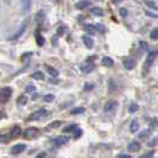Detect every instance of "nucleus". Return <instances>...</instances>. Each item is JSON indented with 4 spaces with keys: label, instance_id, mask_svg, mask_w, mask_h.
<instances>
[{
    "label": "nucleus",
    "instance_id": "6e6552de",
    "mask_svg": "<svg viewBox=\"0 0 158 158\" xmlns=\"http://www.w3.org/2000/svg\"><path fill=\"white\" fill-rule=\"evenodd\" d=\"M68 140H69V138H68V137L61 135V137H57V138H55V139L52 140V143H54L56 146H62V145H64L66 143H68Z\"/></svg>",
    "mask_w": 158,
    "mask_h": 158
},
{
    "label": "nucleus",
    "instance_id": "2f4dec72",
    "mask_svg": "<svg viewBox=\"0 0 158 158\" xmlns=\"http://www.w3.org/2000/svg\"><path fill=\"white\" fill-rule=\"evenodd\" d=\"M74 132H75V133H74V135H75V138H76V139H77V138H80V137L82 135V130H81V128H79V127H77V128H76Z\"/></svg>",
    "mask_w": 158,
    "mask_h": 158
},
{
    "label": "nucleus",
    "instance_id": "f704fd0d",
    "mask_svg": "<svg viewBox=\"0 0 158 158\" xmlns=\"http://www.w3.org/2000/svg\"><path fill=\"white\" fill-rule=\"evenodd\" d=\"M145 4H146L147 6H150V7H152L153 10H158V7L156 6V4H153V2H150V1H145Z\"/></svg>",
    "mask_w": 158,
    "mask_h": 158
},
{
    "label": "nucleus",
    "instance_id": "c85d7f7f",
    "mask_svg": "<svg viewBox=\"0 0 158 158\" xmlns=\"http://www.w3.org/2000/svg\"><path fill=\"white\" fill-rule=\"evenodd\" d=\"M37 44L38 45H41V46H42V45L44 44V39H43V37H42V34H37Z\"/></svg>",
    "mask_w": 158,
    "mask_h": 158
},
{
    "label": "nucleus",
    "instance_id": "0eeeda50",
    "mask_svg": "<svg viewBox=\"0 0 158 158\" xmlns=\"http://www.w3.org/2000/svg\"><path fill=\"white\" fill-rule=\"evenodd\" d=\"M25 149H26L25 144H16L14 146H12L11 153L12 155H19V153H22Z\"/></svg>",
    "mask_w": 158,
    "mask_h": 158
},
{
    "label": "nucleus",
    "instance_id": "4c0bfd02",
    "mask_svg": "<svg viewBox=\"0 0 158 158\" xmlns=\"http://www.w3.org/2000/svg\"><path fill=\"white\" fill-rule=\"evenodd\" d=\"M7 140V138L5 137L4 135H0V143H5Z\"/></svg>",
    "mask_w": 158,
    "mask_h": 158
},
{
    "label": "nucleus",
    "instance_id": "6ab92c4d",
    "mask_svg": "<svg viewBox=\"0 0 158 158\" xmlns=\"http://www.w3.org/2000/svg\"><path fill=\"white\" fill-rule=\"evenodd\" d=\"M94 64H89V66H82L81 67V70L83 71V73H90V71H93L94 70Z\"/></svg>",
    "mask_w": 158,
    "mask_h": 158
},
{
    "label": "nucleus",
    "instance_id": "4be33fe9",
    "mask_svg": "<svg viewBox=\"0 0 158 158\" xmlns=\"http://www.w3.org/2000/svg\"><path fill=\"white\" fill-rule=\"evenodd\" d=\"M90 13H92V14H94V16H102V14H103L102 10L101 9H99V7H94V9H92V10H90Z\"/></svg>",
    "mask_w": 158,
    "mask_h": 158
},
{
    "label": "nucleus",
    "instance_id": "c756f323",
    "mask_svg": "<svg viewBox=\"0 0 158 158\" xmlns=\"http://www.w3.org/2000/svg\"><path fill=\"white\" fill-rule=\"evenodd\" d=\"M157 145H158V135L157 137H155L153 140L149 142V146H157Z\"/></svg>",
    "mask_w": 158,
    "mask_h": 158
},
{
    "label": "nucleus",
    "instance_id": "72a5a7b5",
    "mask_svg": "<svg viewBox=\"0 0 158 158\" xmlns=\"http://www.w3.org/2000/svg\"><path fill=\"white\" fill-rule=\"evenodd\" d=\"M119 12H120V16H121V17H127V14H128V12H127V10H126V9H120V10H119Z\"/></svg>",
    "mask_w": 158,
    "mask_h": 158
},
{
    "label": "nucleus",
    "instance_id": "f3484780",
    "mask_svg": "<svg viewBox=\"0 0 158 158\" xmlns=\"http://www.w3.org/2000/svg\"><path fill=\"white\" fill-rule=\"evenodd\" d=\"M77 128V125L73 124V125H69V126H67L66 128H63V132L64 133H69V132H74L75 130Z\"/></svg>",
    "mask_w": 158,
    "mask_h": 158
},
{
    "label": "nucleus",
    "instance_id": "cd10ccee",
    "mask_svg": "<svg viewBox=\"0 0 158 158\" xmlns=\"http://www.w3.org/2000/svg\"><path fill=\"white\" fill-rule=\"evenodd\" d=\"M26 102H27V98H26V96L22 95L20 98H18V103H19V105H25Z\"/></svg>",
    "mask_w": 158,
    "mask_h": 158
},
{
    "label": "nucleus",
    "instance_id": "9d476101",
    "mask_svg": "<svg viewBox=\"0 0 158 158\" xmlns=\"http://www.w3.org/2000/svg\"><path fill=\"white\" fill-rule=\"evenodd\" d=\"M135 61L132 59V58H125L124 59V67L127 69V70H131V69H133L135 68Z\"/></svg>",
    "mask_w": 158,
    "mask_h": 158
},
{
    "label": "nucleus",
    "instance_id": "2eb2a0df",
    "mask_svg": "<svg viewBox=\"0 0 158 158\" xmlns=\"http://www.w3.org/2000/svg\"><path fill=\"white\" fill-rule=\"evenodd\" d=\"M138 130H139V123H138L137 120H132L131 124H130V131H131L132 133H135Z\"/></svg>",
    "mask_w": 158,
    "mask_h": 158
},
{
    "label": "nucleus",
    "instance_id": "473e14b6",
    "mask_svg": "<svg viewBox=\"0 0 158 158\" xmlns=\"http://www.w3.org/2000/svg\"><path fill=\"white\" fill-rule=\"evenodd\" d=\"M43 19H44V14H43V12H39V13H37V20L39 23L43 22Z\"/></svg>",
    "mask_w": 158,
    "mask_h": 158
},
{
    "label": "nucleus",
    "instance_id": "a211bd4d",
    "mask_svg": "<svg viewBox=\"0 0 158 158\" xmlns=\"http://www.w3.org/2000/svg\"><path fill=\"white\" fill-rule=\"evenodd\" d=\"M45 68H46L48 73H49L51 76H57V75H58V71H57L55 68L50 67V66H45Z\"/></svg>",
    "mask_w": 158,
    "mask_h": 158
},
{
    "label": "nucleus",
    "instance_id": "a19ab883",
    "mask_svg": "<svg viewBox=\"0 0 158 158\" xmlns=\"http://www.w3.org/2000/svg\"><path fill=\"white\" fill-rule=\"evenodd\" d=\"M113 4H118V2H120V1H123V0H112Z\"/></svg>",
    "mask_w": 158,
    "mask_h": 158
},
{
    "label": "nucleus",
    "instance_id": "f8f14e48",
    "mask_svg": "<svg viewBox=\"0 0 158 158\" xmlns=\"http://www.w3.org/2000/svg\"><path fill=\"white\" fill-rule=\"evenodd\" d=\"M82 41H83V43H84V45H86V48H88V49H92V48L94 46V41H93L90 37L84 36V37L82 38Z\"/></svg>",
    "mask_w": 158,
    "mask_h": 158
},
{
    "label": "nucleus",
    "instance_id": "b1692460",
    "mask_svg": "<svg viewBox=\"0 0 158 158\" xmlns=\"http://www.w3.org/2000/svg\"><path fill=\"white\" fill-rule=\"evenodd\" d=\"M153 155H155V151H149V152H145L144 155H142L139 158H153Z\"/></svg>",
    "mask_w": 158,
    "mask_h": 158
},
{
    "label": "nucleus",
    "instance_id": "9b49d317",
    "mask_svg": "<svg viewBox=\"0 0 158 158\" xmlns=\"http://www.w3.org/2000/svg\"><path fill=\"white\" fill-rule=\"evenodd\" d=\"M90 2L88 0H81L79 2H76V9H79V10H84V9H87V7H89Z\"/></svg>",
    "mask_w": 158,
    "mask_h": 158
},
{
    "label": "nucleus",
    "instance_id": "4468645a",
    "mask_svg": "<svg viewBox=\"0 0 158 158\" xmlns=\"http://www.w3.org/2000/svg\"><path fill=\"white\" fill-rule=\"evenodd\" d=\"M102 64L105 66V67H108V68H111L113 67V64H114V62H113V59L111 58V57H103L102 58Z\"/></svg>",
    "mask_w": 158,
    "mask_h": 158
},
{
    "label": "nucleus",
    "instance_id": "1a4fd4ad",
    "mask_svg": "<svg viewBox=\"0 0 158 158\" xmlns=\"http://www.w3.org/2000/svg\"><path fill=\"white\" fill-rule=\"evenodd\" d=\"M128 151L130 152H137V151H139L140 150V144L137 142V140H133V142H131L130 144H128Z\"/></svg>",
    "mask_w": 158,
    "mask_h": 158
},
{
    "label": "nucleus",
    "instance_id": "7ed1b4c3",
    "mask_svg": "<svg viewBox=\"0 0 158 158\" xmlns=\"http://www.w3.org/2000/svg\"><path fill=\"white\" fill-rule=\"evenodd\" d=\"M118 108V102L114 101V100H110V101L106 102L105 105V112L106 113H112Z\"/></svg>",
    "mask_w": 158,
    "mask_h": 158
},
{
    "label": "nucleus",
    "instance_id": "c9c22d12",
    "mask_svg": "<svg viewBox=\"0 0 158 158\" xmlns=\"http://www.w3.org/2000/svg\"><path fill=\"white\" fill-rule=\"evenodd\" d=\"M117 158H131L130 155H126V153H120V155H118Z\"/></svg>",
    "mask_w": 158,
    "mask_h": 158
},
{
    "label": "nucleus",
    "instance_id": "a878e982",
    "mask_svg": "<svg viewBox=\"0 0 158 158\" xmlns=\"http://www.w3.org/2000/svg\"><path fill=\"white\" fill-rule=\"evenodd\" d=\"M83 112H84V108L83 107H77V108H74V110L70 111L71 114H80V113H83Z\"/></svg>",
    "mask_w": 158,
    "mask_h": 158
},
{
    "label": "nucleus",
    "instance_id": "ddd939ff",
    "mask_svg": "<svg viewBox=\"0 0 158 158\" xmlns=\"http://www.w3.org/2000/svg\"><path fill=\"white\" fill-rule=\"evenodd\" d=\"M20 135H22V128L19 126H14L11 130V135L13 138H18Z\"/></svg>",
    "mask_w": 158,
    "mask_h": 158
},
{
    "label": "nucleus",
    "instance_id": "20e7f679",
    "mask_svg": "<svg viewBox=\"0 0 158 158\" xmlns=\"http://www.w3.org/2000/svg\"><path fill=\"white\" fill-rule=\"evenodd\" d=\"M38 135H39V131L37 128H34V127H30V128H27L26 131L23 132V135L25 138H36Z\"/></svg>",
    "mask_w": 158,
    "mask_h": 158
},
{
    "label": "nucleus",
    "instance_id": "aec40b11",
    "mask_svg": "<svg viewBox=\"0 0 158 158\" xmlns=\"http://www.w3.org/2000/svg\"><path fill=\"white\" fill-rule=\"evenodd\" d=\"M32 79L34 80H44V74L42 71H36L32 74Z\"/></svg>",
    "mask_w": 158,
    "mask_h": 158
},
{
    "label": "nucleus",
    "instance_id": "e433bc0d",
    "mask_svg": "<svg viewBox=\"0 0 158 158\" xmlns=\"http://www.w3.org/2000/svg\"><path fill=\"white\" fill-rule=\"evenodd\" d=\"M34 87L32 84H30V86L26 87V92H29V93H31V92H34Z\"/></svg>",
    "mask_w": 158,
    "mask_h": 158
},
{
    "label": "nucleus",
    "instance_id": "423d86ee",
    "mask_svg": "<svg viewBox=\"0 0 158 158\" xmlns=\"http://www.w3.org/2000/svg\"><path fill=\"white\" fill-rule=\"evenodd\" d=\"M12 94V89L10 87H5V88H2V89L0 90V99L2 100V101H6L10 96H11Z\"/></svg>",
    "mask_w": 158,
    "mask_h": 158
},
{
    "label": "nucleus",
    "instance_id": "f257e3e1",
    "mask_svg": "<svg viewBox=\"0 0 158 158\" xmlns=\"http://www.w3.org/2000/svg\"><path fill=\"white\" fill-rule=\"evenodd\" d=\"M27 25H29V20H27V19H25V20L22 23V25L19 26V29L17 30V32H16L14 34H12L11 37H10V39H11V41H14V39H18V38H20L23 34H24V32L26 31V29H27Z\"/></svg>",
    "mask_w": 158,
    "mask_h": 158
},
{
    "label": "nucleus",
    "instance_id": "393cba45",
    "mask_svg": "<svg viewBox=\"0 0 158 158\" xmlns=\"http://www.w3.org/2000/svg\"><path fill=\"white\" fill-rule=\"evenodd\" d=\"M54 99H55V95H54V94H46V95H44V101L45 102L54 101Z\"/></svg>",
    "mask_w": 158,
    "mask_h": 158
},
{
    "label": "nucleus",
    "instance_id": "39448f33",
    "mask_svg": "<svg viewBox=\"0 0 158 158\" xmlns=\"http://www.w3.org/2000/svg\"><path fill=\"white\" fill-rule=\"evenodd\" d=\"M157 55H158V52H156V51L149 52V55H147V57H146V62H145V69H149V68L152 66V63L155 62Z\"/></svg>",
    "mask_w": 158,
    "mask_h": 158
},
{
    "label": "nucleus",
    "instance_id": "ea45409f",
    "mask_svg": "<svg viewBox=\"0 0 158 158\" xmlns=\"http://www.w3.org/2000/svg\"><path fill=\"white\" fill-rule=\"evenodd\" d=\"M93 87H94L93 84H88V83H87V84L84 86V89H86V90H90L92 88H93Z\"/></svg>",
    "mask_w": 158,
    "mask_h": 158
},
{
    "label": "nucleus",
    "instance_id": "7c9ffc66",
    "mask_svg": "<svg viewBox=\"0 0 158 158\" xmlns=\"http://www.w3.org/2000/svg\"><path fill=\"white\" fill-rule=\"evenodd\" d=\"M150 37H151L152 39H158V29L153 30V31L150 34Z\"/></svg>",
    "mask_w": 158,
    "mask_h": 158
},
{
    "label": "nucleus",
    "instance_id": "412c9836",
    "mask_svg": "<svg viewBox=\"0 0 158 158\" xmlns=\"http://www.w3.org/2000/svg\"><path fill=\"white\" fill-rule=\"evenodd\" d=\"M151 132H152L151 130H144L143 132L139 133V138H140V139H145V138H147L149 135H151Z\"/></svg>",
    "mask_w": 158,
    "mask_h": 158
},
{
    "label": "nucleus",
    "instance_id": "dca6fc26",
    "mask_svg": "<svg viewBox=\"0 0 158 158\" xmlns=\"http://www.w3.org/2000/svg\"><path fill=\"white\" fill-rule=\"evenodd\" d=\"M31 2H32V0H20V4H22L24 12H26L27 10H29V9H30V6H31Z\"/></svg>",
    "mask_w": 158,
    "mask_h": 158
},
{
    "label": "nucleus",
    "instance_id": "79ce46f5",
    "mask_svg": "<svg viewBox=\"0 0 158 158\" xmlns=\"http://www.w3.org/2000/svg\"><path fill=\"white\" fill-rule=\"evenodd\" d=\"M157 125H158V120H157Z\"/></svg>",
    "mask_w": 158,
    "mask_h": 158
},
{
    "label": "nucleus",
    "instance_id": "f03ea898",
    "mask_svg": "<svg viewBox=\"0 0 158 158\" xmlns=\"http://www.w3.org/2000/svg\"><path fill=\"white\" fill-rule=\"evenodd\" d=\"M45 114H46V111H45L44 108H39L38 111H36L34 112L30 117H29V120L30 121H34V120H38V119H41V118H43Z\"/></svg>",
    "mask_w": 158,
    "mask_h": 158
},
{
    "label": "nucleus",
    "instance_id": "bb28decb",
    "mask_svg": "<svg viewBox=\"0 0 158 158\" xmlns=\"http://www.w3.org/2000/svg\"><path fill=\"white\" fill-rule=\"evenodd\" d=\"M61 125H62L61 121H54V123H51V124L48 126V128H49V130H51V128H56V127H59Z\"/></svg>",
    "mask_w": 158,
    "mask_h": 158
},
{
    "label": "nucleus",
    "instance_id": "5701e85b",
    "mask_svg": "<svg viewBox=\"0 0 158 158\" xmlns=\"http://www.w3.org/2000/svg\"><path fill=\"white\" fill-rule=\"evenodd\" d=\"M138 110H139V106H138L137 103H131L130 107H128V112L130 113H135L137 112Z\"/></svg>",
    "mask_w": 158,
    "mask_h": 158
},
{
    "label": "nucleus",
    "instance_id": "58836bf2",
    "mask_svg": "<svg viewBox=\"0 0 158 158\" xmlns=\"http://www.w3.org/2000/svg\"><path fill=\"white\" fill-rule=\"evenodd\" d=\"M45 157H46V153H45V152H41V153L37 155L36 158H45Z\"/></svg>",
    "mask_w": 158,
    "mask_h": 158
}]
</instances>
